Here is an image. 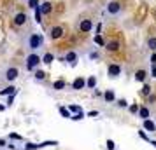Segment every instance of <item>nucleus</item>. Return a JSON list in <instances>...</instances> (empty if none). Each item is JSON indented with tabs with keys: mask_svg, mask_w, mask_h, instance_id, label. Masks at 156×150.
<instances>
[{
	"mask_svg": "<svg viewBox=\"0 0 156 150\" xmlns=\"http://www.w3.org/2000/svg\"><path fill=\"white\" fill-rule=\"evenodd\" d=\"M42 44H44V37L42 33H32L28 38V47L32 51H37L39 47H42Z\"/></svg>",
	"mask_w": 156,
	"mask_h": 150,
	"instance_id": "f257e3e1",
	"label": "nucleus"
},
{
	"mask_svg": "<svg viewBox=\"0 0 156 150\" xmlns=\"http://www.w3.org/2000/svg\"><path fill=\"white\" fill-rule=\"evenodd\" d=\"M41 56L39 54H35V52H32V54H28L27 56V70H34L37 65H41Z\"/></svg>",
	"mask_w": 156,
	"mask_h": 150,
	"instance_id": "f03ea898",
	"label": "nucleus"
},
{
	"mask_svg": "<svg viewBox=\"0 0 156 150\" xmlns=\"http://www.w3.org/2000/svg\"><path fill=\"white\" fill-rule=\"evenodd\" d=\"M107 12H109V14H112V16L119 14V12H121V4H119V2H116V0L109 2V4H107Z\"/></svg>",
	"mask_w": 156,
	"mask_h": 150,
	"instance_id": "7ed1b4c3",
	"label": "nucleus"
},
{
	"mask_svg": "<svg viewBox=\"0 0 156 150\" xmlns=\"http://www.w3.org/2000/svg\"><path fill=\"white\" fill-rule=\"evenodd\" d=\"M18 75H20V70L16 68V66H11V68H7V72H5V80H9V82H12V80L18 79Z\"/></svg>",
	"mask_w": 156,
	"mask_h": 150,
	"instance_id": "20e7f679",
	"label": "nucleus"
},
{
	"mask_svg": "<svg viewBox=\"0 0 156 150\" xmlns=\"http://www.w3.org/2000/svg\"><path fill=\"white\" fill-rule=\"evenodd\" d=\"M84 87H86L84 77H76V80L72 82V89H74V91H81V89H84Z\"/></svg>",
	"mask_w": 156,
	"mask_h": 150,
	"instance_id": "39448f33",
	"label": "nucleus"
},
{
	"mask_svg": "<svg viewBox=\"0 0 156 150\" xmlns=\"http://www.w3.org/2000/svg\"><path fill=\"white\" fill-rule=\"evenodd\" d=\"M107 73H109V77L116 79V77H119V75H121V66H119V65H109Z\"/></svg>",
	"mask_w": 156,
	"mask_h": 150,
	"instance_id": "423d86ee",
	"label": "nucleus"
},
{
	"mask_svg": "<svg viewBox=\"0 0 156 150\" xmlns=\"http://www.w3.org/2000/svg\"><path fill=\"white\" fill-rule=\"evenodd\" d=\"M63 28H62V26H53V28H51V32H49V35H51V38H53V40H58V38H62V37H63Z\"/></svg>",
	"mask_w": 156,
	"mask_h": 150,
	"instance_id": "0eeeda50",
	"label": "nucleus"
},
{
	"mask_svg": "<svg viewBox=\"0 0 156 150\" xmlns=\"http://www.w3.org/2000/svg\"><path fill=\"white\" fill-rule=\"evenodd\" d=\"M27 19H28V18H27V14H25V12H20V14L14 16V19H12V21H14L16 26H21V25H25V23H27Z\"/></svg>",
	"mask_w": 156,
	"mask_h": 150,
	"instance_id": "6e6552de",
	"label": "nucleus"
},
{
	"mask_svg": "<svg viewBox=\"0 0 156 150\" xmlns=\"http://www.w3.org/2000/svg\"><path fill=\"white\" fill-rule=\"evenodd\" d=\"M39 9H41L42 16H44V14H49L51 11H53V4H51V2H42V4L39 5Z\"/></svg>",
	"mask_w": 156,
	"mask_h": 150,
	"instance_id": "1a4fd4ad",
	"label": "nucleus"
},
{
	"mask_svg": "<svg viewBox=\"0 0 156 150\" xmlns=\"http://www.w3.org/2000/svg\"><path fill=\"white\" fill-rule=\"evenodd\" d=\"M91 28H93V23L90 19H83V21L79 23V30L81 32H90Z\"/></svg>",
	"mask_w": 156,
	"mask_h": 150,
	"instance_id": "9d476101",
	"label": "nucleus"
},
{
	"mask_svg": "<svg viewBox=\"0 0 156 150\" xmlns=\"http://www.w3.org/2000/svg\"><path fill=\"white\" fill-rule=\"evenodd\" d=\"M144 129H146V131H151V133H154L156 131V122H153L151 119H146V121H144Z\"/></svg>",
	"mask_w": 156,
	"mask_h": 150,
	"instance_id": "9b49d317",
	"label": "nucleus"
},
{
	"mask_svg": "<svg viewBox=\"0 0 156 150\" xmlns=\"http://www.w3.org/2000/svg\"><path fill=\"white\" fill-rule=\"evenodd\" d=\"M146 77H147V72L146 70H137L135 72V80H137V82H144Z\"/></svg>",
	"mask_w": 156,
	"mask_h": 150,
	"instance_id": "f8f14e48",
	"label": "nucleus"
},
{
	"mask_svg": "<svg viewBox=\"0 0 156 150\" xmlns=\"http://www.w3.org/2000/svg\"><path fill=\"white\" fill-rule=\"evenodd\" d=\"M104 100L109 101V103H112L114 100H116V94H114V91H111V89H107L105 93H104Z\"/></svg>",
	"mask_w": 156,
	"mask_h": 150,
	"instance_id": "ddd939ff",
	"label": "nucleus"
},
{
	"mask_svg": "<svg viewBox=\"0 0 156 150\" xmlns=\"http://www.w3.org/2000/svg\"><path fill=\"white\" fill-rule=\"evenodd\" d=\"M0 94H2V96H11V94H16V87L14 86H7L5 89H2V91H0Z\"/></svg>",
	"mask_w": 156,
	"mask_h": 150,
	"instance_id": "4468645a",
	"label": "nucleus"
},
{
	"mask_svg": "<svg viewBox=\"0 0 156 150\" xmlns=\"http://www.w3.org/2000/svg\"><path fill=\"white\" fill-rule=\"evenodd\" d=\"M139 117H140L142 121L149 119V108L147 107H140V108H139Z\"/></svg>",
	"mask_w": 156,
	"mask_h": 150,
	"instance_id": "2eb2a0df",
	"label": "nucleus"
},
{
	"mask_svg": "<svg viewBox=\"0 0 156 150\" xmlns=\"http://www.w3.org/2000/svg\"><path fill=\"white\" fill-rule=\"evenodd\" d=\"M105 49H107V51H112V52H116V51L119 49V44L116 42V40H114V42H107V44H105Z\"/></svg>",
	"mask_w": 156,
	"mask_h": 150,
	"instance_id": "dca6fc26",
	"label": "nucleus"
},
{
	"mask_svg": "<svg viewBox=\"0 0 156 150\" xmlns=\"http://www.w3.org/2000/svg\"><path fill=\"white\" fill-rule=\"evenodd\" d=\"M95 86H97V77H95V75H91L90 79L86 80V87H88V89H93Z\"/></svg>",
	"mask_w": 156,
	"mask_h": 150,
	"instance_id": "f3484780",
	"label": "nucleus"
},
{
	"mask_svg": "<svg viewBox=\"0 0 156 150\" xmlns=\"http://www.w3.org/2000/svg\"><path fill=\"white\" fill-rule=\"evenodd\" d=\"M42 61H44L46 65H51L53 61H55V56H53L51 52H46V54H44V58H42Z\"/></svg>",
	"mask_w": 156,
	"mask_h": 150,
	"instance_id": "a211bd4d",
	"label": "nucleus"
},
{
	"mask_svg": "<svg viewBox=\"0 0 156 150\" xmlns=\"http://www.w3.org/2000/svg\"><path fill=\"white\" fill-rule=\"evenodd\" d=\"M65 87V80H56V82H55V84H53V89H55V91H62V89H63Z\"/></svg>",
	"mask_w": 156,
	"mask_h": 150,
	"instance_id": "6ab92c4d",
	"label": "nucleus"
},
{
	"mask_svg": "<svg viewBox=\"0 0 156 150\" xmlns=\"http://www.w3.org/2000/svg\"><path fill=\"white\" fill-rule=\"evenodd\" d=\"M35 148H42L41 143H27L25 145V150H35Z\"/></svg>",
	"mask_w": 156,
	"mask_h": 150,
	"instance_id": "aec40b11",
	"label": "nucleus"
},
{
	"mask_svg": "<svg viewBox=\"0 0 156 150\" xmlns=\"http://www.w3.org/2000/svg\"><path fill=\"white\" fill-rule=\"evenodd\" d=\"M76 59H77V54H76V52H67V56H65V61H70V63H74V61H76Z\"/></svg>",
	"mask_w": 156,
	"mask_h": 150,
	"instance_id": "412c9836",
	"label": "nucleus"
},
{
	"mask_svg": "<svg viewBox=\"0 0 156 150\" xmlns=\"http://www.w3.org/2000/svg\"><path fill=\"white\" fill-rule=\"evenodd\" d=\"M60 114H62V117H65V119H70L72 117L70 112H69V108H65V107H60Z\"/></svg>",
	"mask_w": 156,
	"mask_h": 150,
	"instance_id": "4be33fe9",
	"label": "nucleus"
},
{
	"mask_svg": "<svg viewBox=\"0 0 156 150\" xmlns=\"http://www.w3.org/2000/svg\"><path fill=\"white\" fill-rule=\"evenodd\" d=\"M147 45H149V49L151 51H154L156 49V37H151L147 40Z\"/></svg>",
	"mask_w": 156,
	"mask_h": 150,
	"instance_id": "5701e85b",
	"label": "nucleus"
},
{
	"mask_svg": "<svg viewBox=\"0 0 156 150\" xmlns=\"http://www.w3.org/2000/svg\"><path fill=\"white\" fill-rule=\"evenodd\" d=\"M35 11V21L37 23H42V12H41V9L37 7V9H34Z\"/></svg>",
	"mask_w": 156,
	"mask_h": 150,
	"instance_id": "b1692460",
	"label": "nucleus"
},
{
	"mask_svg": "<svg viewBox=\"0 0 156 150\" xmlns=\"http://www.w3.org/2000/svg\"><path fill=\"white\" fill-rule=\"evenodd\" d=\"M69 112H74V114H79V112H83L79 105H69Z\"/></svg>",
	"mask_w": 156,
	"mask_h": 150,
	"instance_id": "393cba45",
	"label": "nucleus"
},
{
	"mask_svg": "<svg viewBox=\"0 0 156 150\" xmlns=\"http://www.w3.org/2000/svg\"><path fill=\"white\" fill-rule=\"evenodd\" d=\"M142 94H146V96L151 94V86H149V84H144V87H142Z\"/></svg>",
	"mask_w": 156,
	"mask_h": 150,
	"instance_id": "a878e982",
	"label": "nucleus"
},
{
	"mask_svg": "<svg viewBox=\"0 0 156 150\" xmlns=\"http://www.w3.org/2000/svg\"><path fill=\"white\" fill-rule=\"evenodd\" d=\"M28 7L30 9H37L39 7V0H28Z\"/></svg>",
	"mask_w": 156,
	"mask_h": 150,
	"instance_id": "bb28decb",
	"label": "nucleus"
},
{
	"mask_svg": "<svg viewBox=\"0 0 156 150\" xmlns=\"http://www.w3.org/2000/svg\"><path fill=\"white\" fill-rule=\"evenodd\" d=\"M44 77H46V73H44L42 70H37V72H35V79H37V80H42Z\"/></svg>",
	"mask_w": 156,
	"mask_h": 150,
	"instance_id": "cd10ccee",
	"label": "nucleus"
},
{
	"mask_svg": "<svg viewBox=\"0 0 156 150\" xmlns=\"http://www.w3.org/2000/svg\"><path fill=\"white\" fill-rule=\"evenodd\" d=\"M107 150H116V143L112 142V140H107Z\"/></svg>",
	"mask_w": 156,
	"mask_h": 150,
	"instance_id": "c85d7f7f",
	"label": "nucleus"
},
{
	"mask_svg": "<svg viewBox=\"0 0 156 150\" xmlns=\"http://www.w3.org/2000/svg\"><path fill=\"white\" fill-rule=\"evenodd\" d=\"M93 40H95V44H98V45H105V44H104V38H102L100 35H95Z\"/></svg>",
	"mask_w": 156,
	"mask_h": 150,
	"instance_id": "c756f323",
	"label": "nucleus"
},
{
	"mask_svg": "<svg viewBox=\"0 0 156 150\" xmlns=\"http://www.w3.org/2000/svg\"><path fill=\"white\" fill-rule=\"evenodd\" d=\"M83 117H84V114H83V112H79V114L72 115L70 119H72V121H81V119H83Z\"/></svg>",
	"mask_w": 156,
	"mask_h": 150,
	"instance_id": "7c9ffc66",
	"label": "nucleus"
},
{
	"mask_svg": "<svg viewBox=\"0 0 156 150\" xmlns=\"http://www.w3.org/2000/svg\"><path fill=\"white\" fill-rule=\"evenodd\" d=\"M118 107H119V108L128 107V101H126V100H118Z\"/></svg>",
	"mask_w": 156,
	"mask_h": 150,
	"instance_id": "2f4dec72",
	"label": "nucleus"
},
{
	"mask_svg": "<svg viewBox=\"0 0 156 150\" xmlns=\"http://www.w3.org/2000/svg\"><path fill=\"white\" fill-rule=\"evenodd\" d=\"M12 103H14V94L7 96V107H12Z\"/></svg>",
	"mask_w": 156,
	"mask_h": 150,
	"instance_id": "473e14b6",
	"label": "nucleus"
},
{
	"mask_svg": "<svg viewBox=\"0 0 156 150\" xmlns=\"http://www.w3.org/2000/svg\"><path fill=\"white\" fill-rule=\"evenodd\" d=\"M130 112H132V114H137V112H139V105H132V107H130Z\"/></svg>",
	"mask_w": 156,
	"mask_h": 150,
	"instance_id": "72a5a7b5",
	"label": "nucleus"
},
{
	"mask_svg": "<svg viewBox=\"0 0 156 150\" xmlns=\"http://www.w3.org/2000/svg\"><path fill=\"white\" fill-rule=\"evenodd\" d=\"M139 136H140L142 140H149V138H147V135H146L144 131H139Z\"/></svg>",
	"mask_w": 156,
	"mask_h": 150,
	"instance_id": "f704fd0d",
	"label": "nucleus"
},
{
	"mask_svg": "<svg viewBox=\"0 0 156 150\" xmlns=\"http://www.w3.org/2000/svg\"><path fill=\"white\" fill-rule=\"evenodd\" d=\"M151 75L156 79V65H153V66H151Z\"/></svg>",
	"mask_w": 156,
	"mask_h": 150,
	"instance_id": "c9c22d12",
	"label": "nucleus"
},
{
	"mask_svg": "<svg viewBox=\"0 0 156 150\" xmlns=\"http://www.w3.org/2000/svg\"><path fill=\"white\" fill-rule=\"evenodd\" d=\"M151 65H156V54H154V52L151 54Z\"/></svg>",
	"mask_w": 156,
	"mask_h": 150,
	"instance_id": "e433bc0d",
	"label": "nucleus"
},
{
	"mask_svg": "<svg viewBox=\"0 0 156 150\" xmlns=\"http://www.w3.org/2000/svg\"><path fill=\"white\" fill-rule=\"evenodd\" d=\"M88 115H90V117H98V112H95V110H93V112H90V114H88Z\"/></svg>",
	"mask_w": 156,
	"mask_h": 150,
	"instance_id": "4c0bfd02",
	"label": "nucleus"
},
{
	"mask_svg": "<svg viewBox=\"0 0 156 150\" xmlns=\"http://www.w3.org/2000/svg\"><path fill=\"white\" fill-rule=\"evenodd\" d=\"M153 101H156V96L154 94H149V103H153Z\"/></svg>",
	"mask_w": 156,
	"mask_h": 150,
	"instance_id": "58836bf2",
	"label": "nucleus"
},
{
	"mask_svg": "<svg viewBox=\"0 0 156 150\" xmlns=\"http://www.w3.org/2000/svg\"><path fill=\"white\" fill-rule=\"evenodd\" d=\"M151 145H153V147L156 148V140H153V142H151Z\"/></svg>",
	"mask_w": 156,
	"mask_h": 150,
	"instance_id": "ea45409f",
	"label": "nucleus"
},
{
	"mask_svg": "<svg viewBox=\"0 0 156 150\" xmlns=\"http://www.w3.org/2000/svg\"><path fill=\"white\" fill-rule=\"evenodd\" d=\"M4 145H5V142H4V140H0V147H4Z\"/></svg>",
	"mask_w": 156,
	"mask_h": 150,
	"instance_id": "a19ab883",
	"label": "nucleus"
},
{
	"mask_svg": "<svg viewBox=\"0 0 156 150\" xmlns=\"http://www.w3.org/2000/svg\"><path fill=\"white\" fill-rule=\"evenodd\" d=\"M4 110H5V107H4V105H0V112H4Z\"/></svg>",
	"mask_w": 156,
	"mask_h": 150,
	"instance_id": "79ce46f5",
	"label": "nucleus"
}]
</instances>
